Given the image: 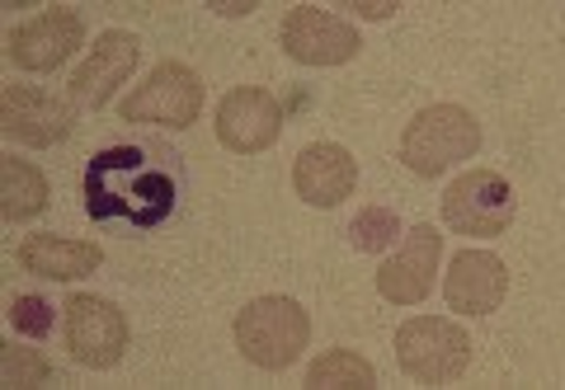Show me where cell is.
<instances>
[{
	"mask_svg": "<svg viewBox=\"0 0 565 390\" xmlns=\"http://www.w3.org/2000/svg\"><path fill=\"white\" fill-rule=\"evenodd\" d=\"M174 212V174L151 165L141 147H109L85 165V217L156 230Z\"/></svg>",
	"mask_w": 565,
	"mask_h": 390,
	"instance_id": "6da1fadb",
	"label": "cell"
},
{
	"mask_svg": "<svg viewBox=\"0 0 565 390\" xmlns=\"http://www.w3.org/2000/svg\"><path fill=\"white\" fill-rule=\"evenodd\" d=\"M481 151V122L462 104H429L401 132V165L419 180H438L444 170L471 161Z\"/></svg>",
	"mask_w": 565,
	"mask_h": 390,
	"instance_id": "7a4b0ae2",
	"label": "cell"
},
{
	"mask_svg": "<svg viewBox=\"0 0 565 390\" xmlns=\"http://www.w3.org/2000/svg\"><path fill=\"white\" fill-rule=\"evenodd\" d=\"M311 344V321L292 296H255L236 315V348L259 371H282Z\"/></svg>",
	"mask_w": 565,
	"mask_h": 390,
	"instance_id": "3957f363",
	"label": "cell"
},
{
	"mask_svg": "<svg viewBox=\"0 0 565 390\" xmlns=\"http://www.w3.org/2000/svg\"><path fill=\"white\" fill-rule=\"evenodd\" d=\"M396 362L419 386H452L471 367V334L444 315H415L396 329Z\"/></svg>",
	"mask_w": 565,
	"mask_h": 390,
	"instance_id": "277c9868",
	"label": "cell"
},
{
	"mask_svg": "<svg viewBox=\"0 0 565 390\" xmlns=\"http://www.w3.org/2000/svg\"><path fill=\"white\" fill-rule=\"evenodd\" d=\"M514 212L519 198L500 170H467L444 193V226L457 230V236L494 240L514 226Z\"/></svg>",
	"mask_w": 565,
	"mask_h": 390,
	"instance_id": "5b68a950",
	"label": "cell"
},
{
	"mask_svg": "<svg viewBox=\"0 0 565 390\" xmlns=\"http://www.w3.org/2000/svg\"><path fill=\"white\" fill-rule=\"evenodd\" d=\"M118 113H122V122H151V128L184 132L203 113V80L193 76L184 62H161L118 104Z\"/></svg>",
	"mask_w": 565,
	"mask_h": 390,
	"instance_id": "8992f818",
	"label": "cell"
},
{
	"mask_svg": "<svg viewBox=\"0 0 565 390\" xmlns=\"http://www.w3.org/2000/svg\"><path fill=\"white\" fill-rule=\"evenodd\" d=\"M62 334H66V353L76 358L81 367H114L128 348V315H122L109 296H95V292H76L66 296L62 306Z\"/></svg>",
	"mask_w": 565,
	"mask_h": 390,
	"instance_id": "52a82bcc",
	"label": "cell"
},
{
	"mask_svg": "<svg viewBox=\"0 0 565 390\" xmlns=\"http://www.w3.org/2000/svg\"><path fill=\"white\" fill-rule=\"evenodd\" d=\"M278 43L302 66H344L359 57V47H363L359 29L344 24L340 14H330V10H316V6H292L282 14Z\"/></svg>",
	"mask_w": 565,
	"mask_h": 390,
	"instance_id": "ba28073f",
	"label": "cell"
},
{
	"mask_svg": "<svg viewBox=\"0 0 565 390\" xmlns=\"http://www.w3.org/2000/svg\"><path fill=\"white\" fill-rule=\"evenodd\" d=\"M217 141L236 155H259L282 137V104L259 85H236L217 104Z\"/></svg>",
	"mask_w": 565,
	"mask_h": 390,
	"instance_id": "9c48e42d",
	"label": "cell"
},
{
	"mask_svg": "<svg viewBox=\"0 0 565 390\" xmlns=\"http://www.w3.org/2000/svg\"><path fill=\"white\" fill-rule=\"evenodd\" d=\"M76 128V104L39 90V85H6L0 104V132L20 147H57Z\"/></svg>",
	"mask_w": 565,
	"mask_h": 390,
	"instance_id": "30bf717a",
	"label": "cell"
},
{
	"mask_svg": "<svg viewBox=\"0 0 565 390\" xmlns=\"http://www.w3.org/2000/svg\"><path fill=\"white\" fill-rule=\"evenodd\" d=\"M137 62H141L137 33L104 29L95 39V47H90V57H85L76 66V76H71V104H81V109H104L118 85L132 80Z\"/></svg>",
	"mask_w": 565,
	"mask_h": 390,
	"instance_id": "8fae6325",
	"label": "cell"
},
{
	"mask_svg": "<svg viewBox=\"0 0 565 390\" xmlns=\"http://www.w3.org/2000/svg\"><path fill=\"white\" fill-rule=\"evenodd\" d=\"M85 43V20L76 10H43L39 20L6 33V57L20 71H57Z\"/></svg>",
	"mask_w": 565,
	"mask_h": 390,
	"instance_id": "7c38bea8",
	"label": "cell"
},
{
	"mask_svg": "<svg viewBox=\"0 0 565 390\" xmlns=\"http://www.w3.org/2000/svg\"><path fill=\"white\" fill-rule=\"evenodd\" d=\"M438 259H444V236L424 221V226H415L411 236H405L401 250L377 269V292L392 301V306H419V301L434 292Z\"/></svg>",
	"mask_w": 565,
	"mask_h": 390,
	"instance_id": "4fadbf2b",
	"label": "cell"
},
{
	"mask_svg": "<svg viewBox=\"0 0 565 390\" xmlns=\"http://www.w3.org/2000/svg\"><path fill=\"white\" fill-rule=\"evenodd\" d=\"M292 188L307 207L330 212L359 188V161H353L340 141H311V147L292 161Z\"/></svg>",
	"mask_w": 565,
	"mask_h": 390,
	"instance_id": "5bb4252c",
	"label": "cell"
},
{
	"mask_svg": "<svg viewBox=\"0 0 565 390\" xmlns=\"http://www.w3.org/2000/svg\"><path fill=\"white\" fill-rule=\"evenodd\" d=\"M444 296H448V311H457V315H490V311H500L504 296H509L504 259L490 254V250H462L448 263Z\"/></svg>",
	"mask_w": 565,
	"mask_h": 390,
	"instance_id": "9a60e30c",
	"label": "cell"
},
{
	"mask_svg": "<svg viewBox=\"0 0 565 390\" xmlns=\"http://www.w3.org/2000/svg\"><path fill=\"white\" fill-rule=\"evenodd\" d=\"M104 263V250L95 240H71V236H52V230H39V236L20 240V269L47 282H76L90 278Z\"/></svg>",
	"mask_w": 565,
	"mask_h": 390,
	"instance_id": "2e32d148",
	"label": "cell"
},
{
	"mask_svg": "<svg viewBox=\"0 0 565 390\" xmlns=\"http://www.w3.org/2000/svg\"><path fill=\"white\" fill-rule=\"evenodd\" d=\"M47 207V180L39 165L20 161V155H6L0 161V217L10 226L33 221Z\"/></svg>",
	"mask_w": 565,
	"mask_h": 390,
	"instance_id": "e0dca14e",
	"label": "cell"
},
{
	"mask_svg": "<svg viewBox=\"0 0 565 390\" xmlns=\"http://www.w3.org/2000/svg\"><path fill=\"white\" fill-rule=\"evenodd\" d=\"M307 386H316V390H367V386H377V367L353 348H330L307 367Z\"/></svg>",
	"mask_w": 565,
	"mask_h": 390,
	"instance_id": "ac0fdd59",
	"label": "cell"
},
{
	"mask_svg": "<svg viewBox=\"0 0 565 390\" xmlns=\"http://www.w3.org/2000/svg\"><path fill=\"white\" fill-rule=\"evenodd\" d=\"M396 236H401V217L392 207H363L359 217H353V226H349V240H353V250L359 254L392 250Z\"/></svg>",
	"mask_w": 565,
	"mask_h": 390,
	"instance_id": "d6986e66",
	"label": "cell"
},
{
	"mask_svg": "<svg viewBox=\"0 0 565 390\" xmlns=\"http://www.w3.org/2000/svg\"><path fill=\"white\" fill-rule=\"evenodd\" d=\"M47 377H52V362L43 358L39 348L6 344V353H0V381L6 386H43Z\"/></svg>",
	"mask_w": 565,
	"mask_h": 390,
	"instance_id": "ffe728a7",
	"label": "cell"
},
{
	"mask_svg": "<svg viewBox=\"0 0 565 390\" xmlns=\"http://www.w3.org/2000/svg\"><path fill=\"white\" fill-rule=\"evenodd\" d=\"M10 325L29 334V339H47L52 325H57V311H52V301L47 296H14L10 301Z\"/></svg>",
	"mask_w": 565,
	"mask_h": 390,
	"instance_id": "44dd1931",
	"label": "cell"
},
{
	"mask_svg": "<svg viewBox=\"0 0 565 390\" xmlns=\"http://www.w3.org/2000/svg\"><path fill=\"white\" fill-rule=\"evenodd\" d=\"M212 10H217V14H250L259 6H255V0H245V6H212Z\"/></svg>",
	"mask_w": 565,
	"mask_h": 390,
	"instance_id": "7402d4cb",
	"label": "cell"
}]
</instances>
